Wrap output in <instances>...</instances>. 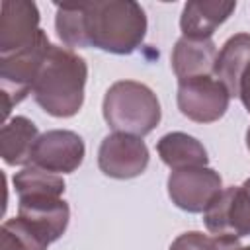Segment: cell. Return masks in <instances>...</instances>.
I'll use <instances>...</instances> for the list:
<instances>
[{"label": "cell", "mask_w": 250, "mask_h": 250, "mask_svg": "<svg viewBox=\"0 0 250 250\" xmlns=\"http://www.w3.org/2000/svg\"><path fill=\"white\" fill-rule=\"evenodd\" d=\"M86 61L68 47L51 45L33 84V100L53 117H72L84 104Z\"/></svg>", "instance_id": "obj_1"}, {"label": "cell", "mask_w": 250, "mask_h": 250, "mask_svg": "<svg viewBox=\"0 0 250 250\" xmlns=\"http://www.w3.org/2000/svg\"><path fill=\"white\" fill-rule=\"evenodd\" d=\"M82 12L88 47L113 55H131L146 35V14L133 0L84 2Z\"/></svg>", "instance_id": "obj_2"}, {"label": "cell", "mask_w": 250, "mask_h": 250, "mask_svg": "<svg viewBox=\"0 0 250 250\" xmlns=\"http://www.w3.org/2000/svg\"><path fill=\"white\" fill-rule=\"evenodd\" d=\"M102 111L113 133L135 135L141 139L152 133L162 117L156 94L137 80L113 82L104 96Z\"/></svg>", "instance_id": "obj_3"}, {"label": "cell", "mask_w": 250, "mask_h": 250, "mask_svg": "<svg viewBox=\"0 0 250 250\" xmlns=\"http://www.w3.org/2000/svg\"><path fill=\"white\" fill-rule=\"evenodd\" d=\"M51 41L43 29L35 35L31 43L25 47L0 55V94H2V107L4 119L10 115V109L23 102L27 94L33 90L37 74L45 62V57L51 49Z\"/></svg>", "instance_id": "obj_4"}, {"label": "cell", "mask_w": 250, "mask_h": 250, "mask_svg": "<svg viewBox=\"0 0 250 250\" xmlns=\"http://www.w3.org/2000/svg\"><path fill=\"white\" fill-rule=\"evenodd\" d=\"M176 102L184 117L195 123H213L227 113L230 94L215 76H197L178 80Z\"/></svg>", "instance_id": "obj_5"}, {"label": "cell", "mask_w": 250, "mask_h": 250, "mask_svg": "<svg viewBox=\"0 0 250 250\" xmlns=\"http://www.w3.org/2000/svg\"><path fill=\"white\" fill-rule=\"evenodd\" d=\"M166 186L172 203L188 213H203L223 191V180L219 172L209 166L174 170L168 176Z\"/></svg>", "instance_id": "obj_6"}, {"label": "cell", "mask_w": 250, "mask_h": 250, "mask_svg": "<svg viewBox=\"0 0 250 250\" xmlns=\"http://www.w3.org/2000/svg\"><path fill=\"white\" fill-rule=\"evenodd\" d=\"M148 148L141 137L111 133L98 148L100 170L115 180H131L141 176L148 166Z\"/></svg>", "instance_id": "obj_7"}, {"label": "cell", "mask_w": 250, "mask_h": 250, "mask_svg": "<svg viewBox=\"0 0 250 250\" xmlns=\"http://www.w3.org/2000/svg\"><path fill=\"white\" fill-rule=\"evenodd\" d=\"M84 154L86 146L78 133L68 129H51L41 133L35 141L31 164L53 174H70L82 164Z\"/></svg>", "instance_id": "obj_8"}, {"label": "cell", "mask_w": 250, "mask_h": 250, "mask_svg": "<svg viewBox=\"0 0 250 250\" xmlns=\"http://www.w3.org/2000/svg\"><path fill=\"white\" fill-rule=\"evenodd\" d=\"M203 223L213 236H248L250 199L242 186L223 188V191L203 211Z\"/></svg>", "instance_id": "obj_9"}, {"label": "cell", "mask_w": 250, "mask_h": 250, "mask_svg": "<svg viewBox=\"0 0 250 250\" xmlns=\"http://www.w3.org/2000/svg\"><path fill=\"white\" fill-rule=\"evenodd\" d=\"M18 217L51 244L64 234L70 207L62 195H23L18 197Z\"/></svg>", "instance_id": "obj_10"}, {"label": "cell", "mask_w": 250, "mask_h": 250, "mask_svg": "<svg viewBox=\"0 0 250 250\" xmlns=\"http://www.w3.org/2000/svg\"><path fill=\"white\" fill-rule=\"evenodd\" d=\"M39 10L29 0H4L0 6V55L14 53L39 33Z\"/></svg>", "instance_id": "obj_11"}, {"label": "cell", "mask_w": 250, "mask_h": 250, "mask_svg": "<svg viewBox=\"0 0 250 250\" xmlns=\"http://www.w3.org/2000/svg\"><path fill=\"white\" fill-rule=\"evenodd\" d=\"M217 53L219 51L213 39H193L182 35L172 49V70L178 80L213 76Z\"/></svg>", "instance_id": "obj_12"}, {"label": "cell", "mask_w": 250, "mask_h": 250, "mask_svg": "<svg viewBox=\"0 0 250 250\" xmlns=\"http://www.w3.org/2000/svg\"><path fill=\"white\" fill-rule=\"evenodd\" d=\"M236 2L225 0H191L184 6L180 16V29L184 37L211 39L215 29L229 20Z\"/></svg>", "instance_id": "obj_13"}, {"label": "cell", "mask_w": 250, "mask_h": 250, "mask_svg": "<svg viewBox=\"0 0 250 250\" xmlns=\"http://www.w3.org/2000/svg\"><path fill=\"white\" fill-rule=\"evenodd\" d=\"M39 139L37 125L25 115L6 119L0 129V154L8 166L31 164V152Z\"/></svg>", "instance_id": "obj_14"}, {"label": "cell", "mask_w": 250, "mask_h": 250, "mask_svg": "<svg viewBox=\"0 0 250 250\" xmlns=\"http://www.w3.org/2000/svg\"><path fill=\"white\" fill-rule=\"evenodd\" d=\"M250 64V33H236L225 41L217 53L213 76L229 90L230 98L238 96V86L244 70Z\"/></svg>", "instance_id": "obj_15"}, {"label": "cell", "mask_w": 250, "mask_h": 250, "mask_svg": "<svg viewBox=\"0 0 250 250\" xmlns=\"http://www.w3.org/2000/svg\"><path fill=\"white\" fill-rule=\"evenodd\" d=\"M156 152L160 160L174 170L184 168H195V166H207V150L205 146L191 135L182 131L166 133L156 143Z\"/></svg>", "instance_id": "obj_16"}, {"label": "cell", "mask_w": 250, "mask_h": 250, "mask_svg": "<svg viewBox=\"0 0 250 250\" xmlns=\"http://www.w3.org/2000/svg\"><path fill=\"white\" fill-rule=\"evenodd\" d=\"M14 188L18 197L23 195H62L64 193V180L59 174L47 172L35 164L23 166L20 172L14 174Z\"/></svg>", "instance_id": "obj_17"}, {"label": "cell", "mask_w": 250, "mask_h": 250, "mask_svg": "<svg viewBox=\"0 0 250 250\" xmlns=\"http://www.w3.org/2000/svg\"><path fill=\"white\" fill-rule=\"evenodd\" d=\"M55 29L64 47H68V49L88 47L86 31H84L82 4H57Z\"/></svg>", "instance_id": "obj_18"}, {"label": "cell", "mask_w": 250, "mask_h": 250, "mask_svg": "<svg viewBox=\"0 0 250 250\" xmlns=\"http://www.w3.org/2000/svg\"><path fill=\"white\" fill-rule=\"evenodd\" d=\"M49 242L18 215L0 227V250H47Z\"/></svg>", "instance_id": "obj_19"}, {"label": "cell", "mask_w": 250, "mask_h": 250, "mask_svg": "<svg viewBox=\"0 0 250 250\" xmlns=\"http://www.w3.org/2000/svg\"><path fill=\"white\" fill-rule=\"evenodd\" d=\"M238 244L234 236H209L199 230H189L176 236L168 250H234Z\"/></svg>", "instance_id": "obj_20"}, {"label": "cell", "mask_w": 250, "mask_h": 250, "mask_svg": "<svg viewBox=\"0 0 250 250\" xmlns=\"http://www.w3.org/2000/svg\"><path fill=\"white\" fill-rule=\"evenodd\" d=\"M238 98L242 102V105L246 107V111L250 113V64L244 70L242 78H240V86H238Z\"/></svg>", "instance_id": "obj_21"}, {"label": "cell", "mask_w": 250, "mask_h": 250, "mask_svg": "<svg viewBox=\"0 0 250 250\" xmlns=\"http://www.w3.org/2000/svg\"><path fill=\"white\" fill-rule=\"evenodd\" d=\"M242 189L246 191V195H248V199H250V178H248V180L242 184Z\"/></svg>", "instance_id": "obj_22"}, {"label": "cell", "mask_w": 250, "mask_h": 250, "mask_svg": "<svg viewBox=\"0 0 250 250\" xmlns=\"http://www.w3.org/2000/svg\"><path fill=\"white\" fill-rule=\"evenodd\" d=\"M246 148L250 150V127H248V131H246Z\"/></svg>", "instance_id": "obj_23"}, {"label": "cell", "mask_w": 250, "mask_h": 250, "mask_svg": "<svg viewBox=\"0 0 250 250\" xmlns=\"http://www.w3.org/2000/svg\"><path fill=\"white\" fill-rule=\"evenodd\" d=\"M234 250H250V246H242V244H238Z\"/></svg>", "instance_id": "obj_24"}]
</instances>
